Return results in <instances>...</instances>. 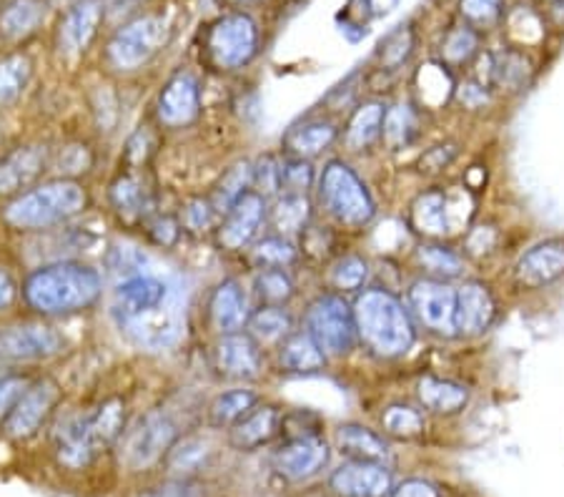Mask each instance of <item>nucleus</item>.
<instances>
[{"label": "nucleus", "instance_id": "ea45409f", "mask_svg": "<svg viewBox=\"0 0 564 497\" xmlns=\"http://www.w3.org/2000/svg\"><path fill=\"white\" fill-rule=\"evenodd\" d=\"M33 63L25 53H11L0 61V111L13 106L29 86Z\"/></svg>", "mask_w": 564, "mask_h": 497}, {"label": "nucleus", "instance_id": "a19ab883", "mask_svg": "<svg viewBox=\"0 0 564 497\" xmlns=\"http://www.w3.org/2000/svg\"><path fill=\"white\" fill-rule=\"evenodd\" d=\"M249 192H253V164H249V161H239V164L226 169V174L216 184L212 198L218 214L224 216L243 194Z\"/></svg>", "mask_w": 564, "mask_h": 497}, {"label": "nucleus", "instance_id": "4468645a", "mask_svg": "<svg viewBox=\"0 0 564 497\" xmlns=\"http://www.w3.org/2000/svg\"><path fill=\"white\" fill-rule=\"evenodd\" d=\"M269 219V204L259 192L243 194L216 226V244L226 251H241L257 241Z\"/></svg>", "mask_w": 564, "mask_h": 497}, {"label": "nucleus", "instance_id": "37998d69", "mask_svg": "<svg viewBox=\"0 0 564 497\" xmlns=\"http://www.w3.org/2000/svg\"><path fill=\"white\" fill-rule=\"evenodd\" d=\"M296 287L294 279L286 269L263 267L253 274V294L259 296L261 304H279L284 306L291 296H294Z\"/></svg>", "mask_w": 564, "mask_h": 497}, {"label": "nucleus", "instance_id": "49530a36", "mask_svg": "<svg viewBox=\"0 0 564 497\" xmlns=\"http://www.w3.org/2000/svg\"><path fill=\"white\" fill-rule=\"evenodd\" d=\"M477 53H479V31L471 29V25L462 23L444 35L442 61L449 63V66H464V63H469Z\"/></svg>", "mask_w": 564, "mask_h": 497}, {"label": "nucleus", "instance_id": "c03bdc74", "mask_svg": "<svg viewBox=\"0 0 564 497\" xmlns=\"http://www.w3.org/2000/svg\"><path fill=\"white\" fill-rule=\"evenodd\" d=\"M416 261L424 271H430L432 279H457L464 271V259L459 251H454L444 244H422L416 249Z\"/></svg>", "mask_w": 564, "mask_h": 497}, {"label": "nucleus", "instance_id": "6ab92c4d", "mask_svg": "<svg viewBox=\"0 0 564 497\" xmlns=\"http://www.w3.org/2000/svg\"><path fill=\"white\" fill-rule=\"evenodd\" d=\"M104 3L101 0H78L76 6L68 8V13L63 15L56 33V45L61 56H80L86 48L94 43L98 25L104 21Z\"/></svg>", "mask_w": 564, "mask_h": 497}, {"label": "nucleus", "instance_id": "0eeeda50", "mask_svg": "<svg viewBox=\"0 0 564 497\" xmlns=\"http://www.w3.org/2000/svg\"><path fill=\"white\" fill-rule=\"evenodd\" d=\"M304 329L312 334L326 357H347L359 342L354 306L344 300V294L339 292L318 294L316 300L308 304L304 316Z\"/></svg>", "mask_w": 564, "mask_h": 497}, {"label": "nucleus", "instance_id": "b1692460", "mask_svg": "<svg viewBox=\"0 0 564 497\" xmlns=\"http://www.w3.org/2000/svg\"><path fill=\"white\" fill-rule=\"evenodd\" d=\"M497 316L495 296L487 284L481 282H464L457 289V334H475L487 332L492 327Z\"/></svg>", "mask_w": 564, "mask_h": 497}, {"label": "nucleus", "instance_id": "58836bf2", "mask_svg": "<svg viewBox=\"0 0 564 497\" xmlns=\"http://www.w3.org/2000/svg\"><path fill=\"white\" fill-rule=\"evenodd\" d=\"M416 136H420V114H416V108L409 104L391 106L387 111L384 133H381L387 147L391 151L406 149L416 141Z\"/></svg>", "mask_w": 564, "mask_h": 497}, {"label": "nucleus", "instance_id": "680f3d73", "mask_svg": "<svg viewBox=\"0 0 564 497\" xmlns=\"http://www.w3.org/2000/svg\"><path fill=\"white\" fill-rule=\"evenodd\" d=\"M457 98L464 104V108H485L489 101L487 88L477 84V80H467L457 88Z\"/></svg>", "mask_w": 564, "mask_h": 497}, {"label": "nucleus", "instance_id": "e2e57ef3", "mask_svg": "<svg viewBox=\"0 0 564 497\" xmlns=\"http://www.w3.org/2000/svg\"><path fill=\"white\" fill-rule=\"evenodd\" d=\"M15 296H18V284L13 274L0 267V312H6L8 306L15 302Z\"/></svg>", "mask_w": 564, "mask_h": 497}, {"label": "nucleus", "instance_id": "09e8293b", "mask_svg": "<svg viewBox=\"0 0 564 497\" xmlns=\"http://www.w3.org/2000/svg\"><path fill=\"white\" fill-rule=\"evenodd\" d=\"M218 222H221V214H218L212 196L188 198V202L184 204V209H181V226L194 234L216 229Z\"/></svg>", "mask_w": 564, "mask_h": 497}, {"label": "nucleus", "instance_id": "2eb2a0df", "mask_svg": "<svg viewBox=\"0 0 564 497\" xmlns=\"http://www.w3.org/2000/svg\"><path fill=\"white\" fill-rule=\"evenodd\" d=\"M214 367L216 372L234 379V382H251L263 372L261 345L249 332L224 334L214 347Z\"/></svg>", "mask_w": 564, "mask_h": 497}, {"label": "nucleus", "instance_id": "412c9836", "mask_svg": "<svg viewBox=\"0 0 564 497\" xmlns=\"http://www.w3.org/2000/svg\"><path fill=\"white\" fill-rule=\"evenodd\" d=\"M517 282L527 289H542L564 277V241L547 239L524 251L514 269Z\"/></svg>", "mask_w": 564, "mask_h": 497}, {"label": "nucleus", "instance_id": "864d4df0", "mask_svg": "<svg viewBox=\"0 0 564 497\" xmlns=\"http://www.w3.org/2000/svg\"><path fill=\"white\" fill-rule=\"evenodd\" d=\"M414 51V33L409 25H399L397 31H391L384 41L379 43V58L381 68H397L412 56Z\"/></svg>", "mask_w": 564, "mask_h": 497}, {"label": "nucleus", "instance_id": "7c9ffc66", "mask_svg": "<svg viewBox=\"0 0 564 497\" xmlns=\"http://www.w3.org/2000/svg\"><path fill=\"white\" fill-rule=\"evenodd\" d=\"M389 108L381 101H364L357 111L351 114L347 123V131H344V147L349 151H367L375 147L384 133V121H387Z\"/></svg>", "mask_w": 564, "mask_h": 497}, {"label": "nucleus", "instance_id": "8fccbe9b", "mask_svg": "<svg viewBox=\"0 0 564 497\" xmlns=\"http://www.w3.org/2000/svg\"><path fill=\"white\" fill-rule=\"evenodd\" d=\"M459 15L475 31L495 29L505 15V0H459Z\"/></svg>", "mask_w": 564, "mask_h": 497}, {"label": "nucleus", "instance_id": "13d9d810", "mask_svg": "<svg viewBox=\"0 0 564 497\" xmlns=\"http://www.w3.org/2000/svg\"><path fill=\"white\" fill-rule=\"evenodd\" d=\"M457 156H459L457 143H440V147H432L430 151L422 153L420 171L426 176H436L442 174L444 169H449Z\"/></svg>", "mask_w": 564, "mask_h": 497}, {"label": "nucleus", "instance_id": "0e129e2a", "mask_svg": "<svg viewBox=\"0 0 564 497\" xmlns=\"http://www.w3.org/2000/svg\"><path fill=\"white\" fill-rule=\"evenodd\" d=\"M547 21H550L552 29L564 31V0H550Z\"/></svg>", "mask_w": 564, "mask_h": 497}, {"label": "nucleus", "instance_id": "2f4dec72", "mask_svg": "<svg viewBox=\"0 0 564 497\" xmlns=\"http://www.w3.org/2000/svg\"><path fill=\"white\" fill-rule=\"evenodd\" d=\"M416 397L426 412L432 414H457L469 402V390L452 379L440 377H422L416 385Z\"/></svg>", "mask_w": 564, "mask_h": 497}, {"label": "nucleus", "instance_id": "f704fd0d", "mask_svg": "<svg viewBox=\"0 0 564 497\" xmlns=\"http://www.w3.org/2000/svg\"><path fill=\"white\" fill-rule=\"evenodd\" d=\"M269 219L281 237H296L312 224V202L304 194H281L276 204L269 209Z\"/></svg>", "mask_w": 564, "mask_h": 497}, {"label": "nucleus", "instance_id": "603ef678", "mask_svg": "<svg viewBox=\"0 0 564 497\" xmlns=\"http://www.w3.org/2000/svg\"><path fill=\"white\" fill-rule=\"evenodd\" d=\"M94 151H90L86 143H66V147H61L56 159L51 161L53 166L58 169L61 179H76L80 174H88L90 169H94Z\"/></svg>", "mask_w": 564, "mask_h": 497}, {"label": "nucleus", "instance_id": "1a4fd4ad", "mask_svg": "<svg viewBox=\"0 0 564 497\" xmlns=\"http://www.w3.org/2000/svg\"><path fill=\"white\" fill-rule=\"evenodd\" d=\"M204 51L212 66L239 71L259 53V25L249 13H226L208 25Z\"/></svg>", "mask_w": 564, "mask_h": 497}, {"label": "nucleus", "instance_id": "4d7b16f0", "mask_svg": "<svg viewBox=\"0 0 564 497\" xmlns=\"http://www.w3.org/2000/svg\"><path fill=\"white\" fill-rule=\"evenodd\" d=\"M145 229H149V237L159 244V247H174V244L178 241L181 237V226L178 219H174V216L169 214H153L149 222H145Z\"/></svg>", "mask_w": 564, "mask_h": 497}, {"label": "nucleus", "instance_id": "f3484780", "mask_svg": "<svg viewBox=\"0 0 564 497\" xmlns=\"http://www.w3.org/2000/svg\"><path fill=\"white\" fill-rule=\"evenodd\" d=\"M329 487L336 497H389L394 485L384 463L347 460L332 473Z\"/></svg>", "mask_w": 564, "mask_h": 497}, {"label": "nucleus", "instance_id": "c85d7f7f", "mask_svg": "<svg viewBox=\"0 0 564 497\" xmlns=\"http://www.w3.org/2000/svg\"><path fill=\"white\" fill-rule=\"evenodd\" d=\"M45 21L43 0H8L0 8V41L21 43L41 29Z\"/></svg>", "mask_w": 564, "mask_h": 497}, {"label": "nucleus", "instance_id": "39448f33", "mask_svg": "<svg viewBox=\"0 0 564 497\" xmlns=\"http://www.w3.org/2000/svg\"><path fill=\"white\" fill-rule=\"evenodd\" d=\"M316 198L322 209L347 229H364L377 216L375 196L341 159H332L316 176Z\"/></svg>", "mask_w": 564, "mask_h": 497}, {"label": "nucleus", "instance_id": "423d86ee", "mask_svg": "<svg viewBox=\"0 0 564 497\" xmlns=\"http://www.w3.org/2000/svg\"><path fill=\"white\" fill-rule=\"evenodd\" d=\"M171 23L163 15H139L121 25L106 45V63L118 74H133L166 48Z\"/></svg>", "mask_w": 564, "mask_h": 497}, {"label": "nucleus", "instance_id": "a18cd8bd", "mask_svg": "<svg viewBox=\"0 0 564 497\" xmlns=\"http://www.w3.org/2000/svg\"><path fill=\"white\" fill-rule=\"evenodd\" d=\"M251 259L259 269H263V267L286 269L299 261V249L294 241L281 237V234H269V237H263L253 244Z\"/></svg>", "mask_w": 564, "mask_h": 497}, {"label": "nucleus", "instance_id": "c756f323", "mask_svg": "<svg viewBox=\"0 0 564 497\" xmlns=\"http://www.w3.org/2000/svg\"><path fill=\"white\" fill-rule=\"evenodd\" d=\"M334 445L349 460H369V463H384L389 455L387 440L379 432L364 428L357 422H347L334 432Z\"/></svg>", "mask_w": 564, "mask_h": 497}, {"label": "nucleus", "instance_id": "e433bc0d", "mask_svg": "<svg viewBox=\"0 0 564 497\" xmlns=\"http://www.w3.org/2000/svg\"><path fill=\"white\" fill-rule=\"evenodd\" d=\"M259 404V395L247 387H236V390H226L216 397L208 407V424L216 430H231L236 422Z\"/></svg>", "mask_w": 564, "mask_h": 497}, {"label": "nucleus", "instance_id": "bf43d9fd", "mask_svg": "<svg viewBox=\"0 0 564 497\" xmlns=\"http://www.w3.org/2000/svg\"><path fill=\"white\" fill-rule=\"evenodd\" d=\"M29 379L21 375L0 377V422L8 420V414H11L15 402L21 400V395L29 390Z\"/></svg>", "mask_w": 564, "mask_h": 497}, {"label": "nucleus", "instance_id": "20e7f679", "mask_svg": "<svg viewBox=\"0 0 564 497\" xmlns=\"http://www.w3.org/2000/svg\"><path fill=\"white\" fill-rule=\"evenodd\" d=\"M88 209V192L78 179H51L13 196L3 222L15 231H43L70 222Z\"/></svg>", "mask_w": 564, "mask_h": 497}, {"label": "nucleus", "instance_id": "69168bd1", "mask_svg": "<svg viewBox=\"0 0 564 497\" xmlns=\"http://www.w3.org/2000/svg\"><path fill=\"white\" fill-rule=\"evenodd\" d=\"M231 6H247V3H257V0H229Z\"/></svg>", "mask_w": 564, "mask_h": 497}, {"label": "nucleus", "instance_id": "5701e85b", "mask_svg": "<svg viewBox=\"0 0 564 497\" xmlns=\"http://www.w3.org/2000/svg\"><path fill=\"white\" fill-rule=\"evenodd\" d=\"M284 430V414L274 404H257L229 430V445L239 452H257L267 447Z\"/></svg>", "mask_w": 564, "mask_h": 497}, {"label": "nucleus", "instance_id": "4c0bfd02", "mask_svg": "<svg viewBox=\"0 0 564 497\" xmlns=\"http://www.w3.org/2000/svg\"><path fill=\"white\" fill-rule=\"evenodd\" d=\"M88 422L98 450L113 447L116 442H121L126 432V404L121 397H108L94 414H88Z\"/></svg>", "mask_w": 564, "mask_h": 497}, {"label": "nucleus", "instance_id": "393cba45", "mask_svg": "<svg viewBox=\"0 0 564 497\" xmlns=\"http://www.w3.org/2000/svg\"><path fill=\"white\" fill-rule=\"evenodd\" d=\"M108 198H111L116 214L129 222H149L153 216L151 188L145 186V181L139 174H133V171H126V174L116 176Z\"/></svg>", "mask_w": 564, "mask_h": 497}, {"label": "nucleus", "instance_id": "052dcab7", "mask_svg": "<svg viewBox=\"0 0 564 497\" xmlns=\"http://www.w3.org/2000/svg\"><path fill=\"white\" fill-rule=\"evenodd\" d=\"M389 497H442V495L432 483L420 480V477H412V480H404L397 487H391Z\"/></svg>", "mask_w": 564, "mask_h": 497}, {"label": "nucleus", "instance_id": "4be33fe9", "mask_svg": "<svg viewBox=\"0 0 564 497\" xmlns=\"http://www.w3.org/2000/svg\"><path fill=\"white\" fill-rule=\"evenodd\" d=\"M208 316H212L214 329L221 337L224 334L247 329L251 306L247 292H243V287L236 279H224V282L216 284L212 300H208Z\"/></svg>", "mask_w": 564, "mask_h": 497}, {"label": "nucleus", "instance_id": "5fc2aeb1", "mask_svg": "<svg viewBox=\"0 0 564 497\" xmlns=\"http://www.w3.org/2000/svg\"><path fill=\"white\" fill-rule=\"evenodd\" d=\"M281 164H284V156L263 153L253 164V192H259L263 198L281 196Z\"/></svg>", "mask_w": 564, "mask_h": 497}, {"label": "nucleus", "instance_id": "a211bd4d", "mask_svg": "<svg viewBox=\"0 0 564 497\" xmlns=\"http://www.w3.org/2000/svg\"><path fill=\"white\" fill-rule=\"evenodd\" d=\"M202 114V88L191 74H176L166 80L156 101V116L169 129H184Z\"/></svg>", "mask_w": 564, "mask_h": 497}, {"label": "nucleus", "instance_id": "f257e3e1", "mask_svg": "<svg viewBox=\"0 0 564 497\" xmlns=\"http://www.w3.org/2000/svg\"><path fill=\"white\" fill-rule=\"evenodd\" d=\"M113 320L118 329L149 347L171 345L178 337L181 310L176 287L151 269V261L113 287Z\"/></svg>", "mask_w": 564, "mask_h": 497}, {"label": "nucleus", "instance_id": "f8f14e48", "mask_svg": "<svg viewBox=\"0 0 564 497\" xmlns=\"http://www.w3.org/2000/svg\"><path fill=\"white\" fill-rule=\"evenodd\" d=\"M61 402V387L51 377H43L39 382L29 385V390L21 395V400L8 414L6 435L13 440H31L39 435L48 418Z\"/></svg>", "mask_w": 564, "mask_h": 497}, {"label": "nucleus", "instance_id": "f03ea898", "mask_svg": "<svg viewBox=\"0 0 564 497\" xmlns=\"http://www.w3.org/2000/svg\"><path fill=\"white\" fill-rule=\"evenodd\" d=\"M104 294V277L84 261L61 259L33 269L23 284V300L43 316L86 312Z\"/></svg>", "mask_w": 564, "mask_h": 497}, {"label": "nucleus", "instance_id": "cd10ccee", "mask_svg": "<svg viewBox=\"0 0 564 497\" xmlns=\"http://www.w3.org/2000/svg\"><path fill=\"white\" fill-rule=\"evenodd\" d=\"M324 349L316 345L306 329L291 332L279 345V365L289 375H316L326 367Z\"/></svg>", "mask_w": 564, "mask_h": 497}, {"label": "nucleus", "instance_id": "a878e982", "mask_svg": "<svg viewBox=\"0 0 564 497\" xmlns=\"http://www.w3.org/2000/svg\"><path fill=\"white\" fill-rule=\"evenodd\" d=\"M339 139V129L329 119H308L304 123L291 126L284 136V153L296 159H316L318 153H324L332 143Z\"/></svg>", "mask_w": 564, "mask_h": 497}, {"label": "nucleus", "instance_id": "de8ad7c7", "mask_svg": "<svg viewBox=\"0 0 564 497\" xmlns=\"http://www.w3.org/2000/svg\"><path fill=\"white\" fill-rule=\"evenodd\" d=\"M369 279V264L367 259L359 255H344L334 261L332 267V284L339 294L359 292Z\"/></svg>", "mask_w": 564, "mask_h": 497}, {"label": "nucleus", "instance_id": "6e6552de", "mask_svg": "<svg viewBox=\"0 0 564 497\" xmlns=\"http://www.w3.org/2000/svg\"><path fill=\"white\" fill-rule=\"evenodd\" d=\"M178 442V424L166 410H149L121 437V463L131 473L159 465Z\"/></svg>", "mask_w": 564, "mask_h": 497}, {"label": "nucleus", "instance_id": "ddd939ff", "mask_svg": "<svg viewBox=\"0 0 564 497\" xmlns=\"http://www.w3.org/2000/svg\"><path fill=\"white\" fill-rule=\"evenodd\" d=\"M332 447L322 435H302V437H289L281 445L271 465H274L276 475L284 477L286 483H306L316 477L322 469L329 465Z\"/></svg>", "mask_w": 564, "mask_h": 497}, {"label": "nucleus", "instance_id": "c9c22d12", "mask_svg": "<svg viewBox=\"0 0 564 497\" xmlns=\"http://www.w3.org/2000/svg\"><path fill=\"white\" fill-rule=\"evenodd\" d=\"M489 76H492L495 88L517 94V90H522L530 84L532 66L522 51L502 48L495 53L492 61H489Z\"/></svg>", "mask_w": 564, "mask_h": 497}, {"label": "nucleus", "instance_id": "79ce46f5", "mask_svg": "<svg viewBox=\"0 0 564 497\" xmlns=\"http://www.w3.org/2000/svg\"><path fill=\"white\" fill-rule=\"evenodd\" d=\"M426 428L422 410H416L412 404L394 402L381 412V430L384 435L394 440H414L420 437Z\"/></svg>", "mask_w": 564, "mask_h": 497}, {"label": "nucleus", "instance_id": "bb28decb", "mask_svg": "<svg viewBox=\"0 0 564 497\" xmlns=\"http://www.w3.org/2000/svg\"><path fill=\"white\" fill-rule=\"evenodd\" d=\"M409 226L426 239H440L449 231V196L442 188H430L409 206Z\"/></svg>", "mask_w": 564, "mask_h": 497}, {"label": "nucleus", "instance_id": "aec40b11", "mask_svg": "<svg viewBox=\"0 0 564 497\" xmlns=\"http://www.w3.org/2000/svg\"><path fill=\"white\" fill-rule=\"evenodd\" d=\"M53 452L58 463L68 469H84L94 463L98 450L94 435H90L88 414H68L53 430Z\"/></svg>", "mask_w": 564, "mask_h": 497}, {"label": "nucleus", "instance_id": "72a5a7b5", "mask_svg": "<svg viewBox=\"0 0 564 497\" xmlns=\"http://www.w3.org/2000/svg\"><path fill=\"white\" fill-rule=\"evenodd\" d=\"M247 329L259 345H281L294 332V316L279 304H261L249 316Z\"/></svg>", "mask_w": 564, "mask_h": 497}, {"label": "nucleus", "instance_id": "473e14b6", "mask_svg": "<svg viewBox=\"0 0 564 497\" xmlns=\"http://www.w3.org/2000/svg\"><path fill=\"white\" fill-rule=\"evenodd\" d=\"M214 457L212 440L204 435L178 437V442L166 455V467L174 477H196L208 467Z\"/></svg>", "mask_w": 564, "mask_h": 497}, {"label": "nucleus", "instance_id": "3c124183", "mask_svg": "<svg viewBox=\"0 0 564 497\" xmlns=\"http://www.w3.org/2000/svg\"><path fill=\"white\" fill-rule=\"evenodd\" d=\"M316 184V171L308 159L286 156L281 164V194H308V188Z\"/></svg>", "mask_w": 564, "mask_h": 497}, {"label": "nucleus", "instance_id": "7ed1b4c3", "mask_svg": "<svg viewBox=\"0 0 564 497\" xmlns=\"http://www.w3.org/2000/svg\"><path fill=\"white\" fill-rule=\"evenodd\" d=\"M354 320H357L359 342L371 355L381 359H397L412 349L416 327L406 304L389 289L371 287L354 300Z\"/></svg>", "mask_w": 564, "mask_h": 497}, {"label": "nucleus", "instance_id": "6e6d98bb", "mask_svg": "<svg viewBox=\"0 0 564 497\" xmlns=\"http://www.w3.org/2000/svg\"><path fill=\"white\" fill-rule=\"evenodd\" d=\"M139 497H204V485L194 477H171L156 487H149Z\"/></svg>", "mask_w": 564, "mask_h": 497}, {"label": "nucleus", "instance_id": "dca6fc26", "mask_svg": "<svg viewBox=\"0 0 564 497\" xmlns=\"http://www.w3.org/2000/svg\"><path fill=\"white\" fill-rule=\"evenodd\" d=\"M51 166V151L43 143H23L0 159V196H18Z\"/></svg>", "mask_w": 564, "mask_h": 497}, {"label": "nucleus", "instance_id": "9b49d317", "mask_svg": "<svg viewBox=\"0 0 564 497\" xmlns=\"http://www.w3.org/2000/svg\"><path fill=\"white\" fill-rule=\"evenodd\" d=\"M66 347L63 334L43 322L0 327V361H41L56 357Z\"/></svg>", "mask_w": 564, "mask_h": 497}, {"label": "nucleus", "instance_id": "9d476101", "mask_svg": "<svg viewBox=\"0 0 564 497\" xmlns=\"http://www.w3.org/2000/svg\"><path fill=\"white\" fill-rule=\"evenodd\" d=\"M406 310L424 329L442 337L457 334V289L442 279H416L406 292Z\"/></svg>", "mask_w": 564, "mask_h": 497}]
</instances>
